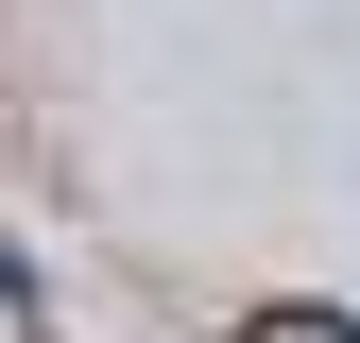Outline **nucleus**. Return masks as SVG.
Segmentation results:
<instances>
[{"mask_svg":"<svg viewBox=\"0 0 360 343\" xmlns=\"http://www.w3.org/2000/svg\"><path fill=\"white\" fill-rule=\"evenodd\" d=\"M240 343H360V309H326V292H257Z\"/></svg>","mask_w":360,"mask_h":343,"instance_id":"f257e3e1","label":"nucleus"}]
</instances>
